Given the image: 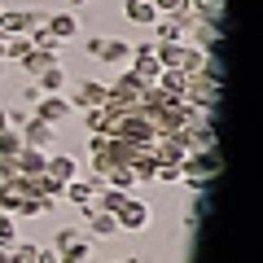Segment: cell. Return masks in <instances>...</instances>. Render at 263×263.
<instances>
[{"mask_svg": "<svg viewBox=\"0 0 263 263\" xmlns=\"http://www.w3.org/2000/svg\"><path fill=\"white\" fill-rule=\"evenodd\" d=\"M57 263H92V237H79L66 250H57Z\"/></svg>", "mask_w": 263, "mask_h": 263, "instance_id": "cell-18", "label": "cell"}, {"mask_svg": "<svg viewBox=\"0 0 263 263\" xmlns=\"http://www.w3.org/2000/svg\"><path fill=\"white\" fill-rule=\"evenodd\" d=\"M149 123H154V132H158V136H176V132L189 123V110H184V101H171L167 110L149 114Z\"/></svg>", "mask_w": 263, "mask_h": 263, "instance_id": "cell-8", "label": "cell"}, {"mask_svg": "<svg viewBox=\"0 0 263 263\" xmlns=\"http://www.w3.org/2000/svg\"><path fill=\"white\" fill-rule=\"evenodd\" d=\"M184 9L193 13L197 22H206V18H228V13H224V0H189Z\"/></svg>", "mask_w": 263, "mask_h": 263, "instance_id": "cell-21", "label": "cell"}, {"mask_svg": "<svg viewBox=\"0 0 263 263\" xmlns=\"http://www.w3.org/2000/svg\"><path fill=\"white\" fill-rule=\"evenodd\" d=\"M35 263H57V250H53V246H40V250H35Z\"/></svg>", "mask_w": 263, "mask_h": 263, "instance_id": "cell-30", "label": "cell"}, {"mask_svg": "<svg viewBox=\"0 0 263 263\" xmlns=\"http://www.w3.org/2000/svg\"><path fill=\"white\" fill-rule=\"evenodd\" d=\"M215 171H219V149H193L180 162V180H202V184H211Z\"/></svg>", "mask_w": 263, "mask_h": 263, "instance_id": "cell-2", "label": "cell"}, {"mask_svg": "<svg viewBox=\"0 0 263 263\" xmlns=\"http://www.w3.org/2000/svg\"><path fill=\"white\" fill-rule=\"evenodd\" d=\"M79 5H88V0H66V9H79Z\"/></svg>", "mask_w": 263, "mask_h": 263, "instance_id": "cell-33", "label": "cell"}, {"mask_svg": "<svg viewBox=\"0 0 263 263\" xmlns=\"http://www.w3.org/2000/svg\"><path fill=\"white\" fill-rule=\"evenodd\" d=\"M123 18L132 22V27H154V18H158V9H154L149 0H123Z\"/></svg>", "mask_w": 263, "mask_h": 263, "instance_id": "cell-13", "label": "cell"}, {"mask_svg": "<svg viewBox=\"0 0 263 263\" xmlns=\"http://www.w3.org/2000/svg\"><path fill=\"white\" fill-rule=\"evenodd\" d=\"M176 141L184 145L189 154H193V149H219V141H215V119H206V114H189V123L176 132Z\"/></svg>", "mask_w": 263, "mask_h": 263, "instance_id": "cell-1", "label": "cell"}, {"mask_svg": "<svg viewBox=\"0 0 263 263\" xmlns=\"http://www.w3.org/2000/svg\"><path fill=\"white\" fill-rule=\"evenodd\" d=\"M31 31V18H27V9H0V35H27Z\"/></svg>", "mask_w": 263, "mask_h": 263, "instance_id": "cell-15", "label": "cell"}, {"mask_svg": "<svg viewBox=\"0 0 263 263\" xmlns=\"http://www.w3.org/2000/svg\"><path fill=\"white\" fill-rule=\"evenodd\" d=\"M0 9H5V5H0Z\"/></svg>", "mask_w": 263, "mask_h": 263, "instance_id": "cell-37", "label": "cell"}, {"mask_svg": "<svg viewBox=\"0 0 263 263\" xmlns=\"http://www.w3.org/2000/svg\"><path fill=\"white\" fill-rule=\"evenodd\" d=\"M31 114L44 119V123H53V127H62L75 110H70V101H66V92H40L35 101H31Z\"/></svg>", "mask_w": 263, "mask_h": 263, "instance_id": "cell-4", "label": "cell"}, {"mask_svg": "<svg viewBox=\"0 0 263 263\" xmlns=\"http://www.w3.org/2000/svg\"><path fill=\"white\" fill-rule=\"evenodd\" d=\"M0 79H5V62H0Z\"/></svg>", "mask_w": 263, "mask_h": 263, "instance_id": "cell-35", "label": "cell"}, {"mask_svg": "<svg viewBox=\"0 0 263 263\" xmlns=\"http://www.w3.org/2000/svg\"><path fill=\"white\" fill-rule=\"evenodd\" d=\"M53 62H62V57H57V53H48V48H31V53L27 57H22V75H31V79H40V75H44V70H48V66H53Z\"/></svg>", "mask_w": 263, "mask_h": 263, "instance_id": "cell-14", "label": "cell"}, {"mask_svg": "<svg viewBox=\"0 0 263 263\" xmlns=\"http://www.w3.org/2000/svg\"><path fill=\"white\" fill-rule=\"evenodd\" d=\"M149 184H180V167H167V162H154V180Z\"/></svg>", "mask_w": 263, "mask_h": 263, "instance_id": "cell-26", "label": "cell"}, {"mask_svg": "<svg viewBox=\"0 0 263 263\" xmlns=\"http://www.w3.org/2000/svg\"><path fill=\"white\" fill-rule=\"evenodd\" d=\"M101 40H105V35H88V44H84V53H88V57H97V53H101Z\"/></svg>", "mask_w": 263, "mask_h": 263, "instance_id": "cell-31", "label": "cell"}, {"mask_svg": "<svg viewBox=\"0 0 263 263\" xmlns=\"http://www.w3.org/2000/svg\"><path fill=\"white\" fill-rule=\"evenodd\" d=\"M13 241H18V219L0 211V246H13Z\"/></svg>", "mask_w": 263, "mask_h": 263, "instance_id": "cell-27", "label": "cell"}, {"mask_svg": "<svg viewBox=\"0 0 263 263\" xmlns=\"http://www.w3.org/2000/svg\"><path fill=\"white\" fill-rule=\"evenodd\" d=\"M66 101H70V110H75V114L97 110V105H105V84H101V79H79L75 92L66 97Z\"/></svg>", "mask_w": 263, "mask_h": 263, "instance_id": "cell-6", "label": "cell"}, {"mask_svg": "<svg viewBox=\"0 0 263 263\" xmlns=\"http://www.w3.org/2000/svg\"><path fill=\"white\" fill-rule=\"evenodd\" d=\"M48 31H53V40H62V44H66V40L79 35V18L70 9H57V13H48Z\"/></svg>", "mask_w": 263, "mask_h": 263, "instance_id": "cell-12", "label": "cell"}, {"mask_svg": "<svg viewBox=\"0 0 263 263\" xmlns=\"http://www.w3.org/2000/svg\"><path fill=\"white\" fill-rule=\"evenodd\" d=\"M35 250H40L35 241H22L18 237V241L9 246V263H35Z\"/></svg>", "mask_w": 263, "mask_h": 263, "instance_id": "cell-25", "label": "cell"}, {"mask_svg": "<svg viewBox=\"0 0 263 263\" xmlns=\"http://www.w3.org/2000/svg\"><path fill=\"white\" fill-rule=\"evenodd\" d=\"M18 149H22L18 127H5V132H0V158H18Z\"/></svg>", "mask_w": 263, "mask_h": 263, "instance_id": "cell-24", "label": "cell"}, {"mask_svg": "<svg viewBox=\"0 0 263 263\" xmlns=\"http://www.w3.org/2000/svg\"><path fill=\"white\" fill-rule=\"evenodd\" d=\"M35 88H40V92H66V66H62V62H53L44 75L35 79Z\"/></svg>", "mask_w": 263, "mask_h": 263, "instance_id": "cell-20", "label": "cell"}, {"mask_svg": "<svg viewBox=\"0 0 263 263\" xmlns=\"http://www.w3.org/2000/svg\"><path fill=\"white\" fill-rule=\"evenodd\" d=\"M114 119H119V114L105 110V105H97V110H84V132H101V136H110V132H114Z\"/></svg>", "mask_w": 263, "mask_h": 263, "instance_id": "cell-17", "label": "cell"}, {"mask_svg": "<svg viewBox=\"0 0 263 263\" xmlns=\"http://www.w3.org/2000/svg\"><path fill=\"white\" fill-rule=\"evenodd\" d=\"M18 136H22V145H27V149L57 154V127H53V123H44V119H35V114L18 127Z\"/></svg>", "mask_w": 263, "mask_h": 263, "instance_id": "cell-3", "label": "cell"}, {"mask_svg": "<svg viewBox=\"0 0 263 263\" xmlns=\"http://www.w3.org/2000/svg\"><path fill=\"white\" fill-rule=\"evenodd\" d=\"M202 62H206V53H202L197 44H184V62H180V70H184L189 79H193L197 70H202Z\"/></svg>", "mask_w": 263, "mask_h": 263, "instance_id": "cell-23", "label": "cell"}, {"mask_svg": "<svg viewBox=\"0 0 263 263\" xmlns=\"http://www.w3.org/2000/svg\"><path fill=\"white\" fill-rule=\"evenodd\" d=\"M44 176H48V180H57V184L75 180V176H79V162H75V154H48V162H44Z\"/></svg>", "mask_w": 263, "mask_h": 263, "instance_id": "cell-11", "label": "cell"}, {"mask_svg": "<svg viewBox=\"0 0 263 263\" xmlns=\"http://www.w3.org/2000/svg\"><path fill=\"white\" fill-rule=\"evenodd\" d=\"M114 219H119V233H145V228H149V219H154V211H149V202H141V197L132 193Z\"/></svg>", "mask_w": 263, "mask_h": 263, "instance_id": "cell-5", "label": "cell"}, {"mask_svg": "<svg viewBox=\"0 0 263 263\" xmlns=\"http://www.w3.org/2000/svg\"><path fill=\"white\" fill-rule=\"evenodd\" d=\"M149 154H154V162H167V167H180L184 162V145L176 141V136H154V145H149Z\"/></svg>", "mask_w": 263, "mask_h": 263, "instance_id": "cell-10", "label": "cell"}, {"mask_svg": "<svg viewBox=\"0 0 263 263\" xmlns=\"http://www.w3.org/2000/svg\"><path fill=\"white\" fill-rule=\"evenodd\" d=\"M97 62L110 66V70H123V66L132 62V40H123V35H105V40H101V53H97Z\"/></svg>", "mask_w": 263, "mask_h": 263, "instance_id": "cell-7", "label": "cell"}, {"mask_svg": "<svg viewBox=\"0 0 263 263\" xmlns=\"http://www.w3.org/2000/svg\"><path fill=\"white\" fill-rule=\"evenodd\" d=\"M149 5H154L158 13H184V5H189V0H149Z\"/></svg>", "mask_w": 263, "mask_h": 263, "instance_id": "cell-29", "label": "cell"}, {"mask_svg": "<svg viewBox=\"0 0 263 263\" xmlns=\"http://www.w3.org/2000/svg\"><path fill=\"white\" fill-rule=\"evenodd\" d=\"M13 162H18V176H44V162H48V154H44V149H27V145H22Z\"/></svg>", "mask_w": 263, "mask_h": 263, "instance_id": "cell-16", "label": "cell"}, {"mask_svg": "<svg viewBox=\"0 0 263 263\" xmlns=\"http://www.w3.org/2000/svg\"><path fill=\"white\" fill-rule=\"evenodd\" d=\"M0 48H5V35H0Z\"/></svg>", "mask_w": 263, "mask_h": 263, "instance_id": "cell-36", "label": "cell"}, {"mask_svg": "<svg viewBox=\"0 0 263 263\" xmlns=\"http://www.w3.org/2000/svg\"><path fill=\"white\" fill-rule=\"evenodd\" d=\"M79 237H84V228H57L53 233V250H66V246L79 241Z\"/></svg>", "mask_w": 263, "mask_h": 263, "instance_id": "cell-28", "label": "cell"}, {"mask_svg": "<svg viewBox=\"0 0 263 263\" xmlns=\"http://www.w3.org/2000/svg\"><path fill=\"white\" fill-rule=\"evenodd\" d=\"M31 53V40L27 35H5V48H0V62H22Z\"/></svg>", "mask_w": 263, "mask_h": 263, "instance_id": "cell-22", "label": "cell"}, {"mask_svg": "<svg viewBox=\"0 0 263 263\" xmlns=\"http://www.w3.org/2000/svg\"><path fill=\"white\" fill-rule=\"evenodd\" d=\"M154 84H158V88H162L167 97H176V101H180V97L189 92V75H184V70H162V75L154 79Z\"/></svg>", "mask_w": 263, "mask_h": 263, "instance_id": "cell-19", "label": "cell"}, {"mask_svg": "<svg viewBox=\"0 0 263 263\" xmlns=\"http://www.w3.org/2000/svg\"><path fill=\"white\" fill-rule=\"evenodd\" d=\"M88 224H84V237H92V241H110V237H119V219L110 215V211H88Z\"/></svg>", "mask_w": 263, "mask_h": 263, "instance_id": "cell-9", "label": "cell"}, {"mask_svg": "<svg viewBox=\"0 0 263 263\" xmlns=\"http://www.w3.org/2000/svg\"><path fill=\"white\" fill-rule=\"evenodd\" d=\"M119 263H141V259H136V254H127V259H119Z\"/></svg>", "mask_w": 263, "mask_h": 263, "instance_id": "cell-34", "label": "cell"}, {"mask_svg": "<svg viewBox=\"0 0 263 263\" xmlns=\"http://www.w3.org/2000/svg\"><path fill=\"white\" fill-rule=\"evenodd\" d=\"M5 127H9V114H5V105H0V132H5Z\"/></svg>", "mask_w": 263, "mask_h": 263, "instance_id": "cell-32", "label": "cell"}]
</instances>
